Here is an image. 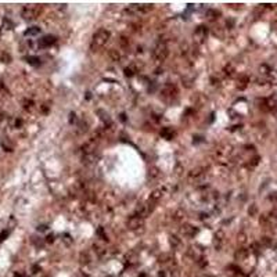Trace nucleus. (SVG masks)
Listing matches in <instances>:
<instances>
[{
	"label": "nucleus",
	"mask_w": 277,
	"mask_h": 277,
	"mask_svg": "<svg viewBox=\"0 0 277 277\" xmlns=\"http://www.w3.org/2000/svg\"><path fill=\"white\" fill-rule=\"evenodd\" d=\"M109 38H111V32L109 31L103 29V28L99 29V31L93 35V39H92V43H90V49L93 50V51L101 49V47L109 40Z\"/></svg>",
	"instance_id": "nucleus-1"
},
{
	"label": "nucleus",
	"mask_w": 277,
	"mask_h": 277,
	"mask_svg": "<svg viewBox=\"0 0 277 277\" xmlns=\"http://www.w3.org/2000/svg\"><path fill=\"white\" fill-rule=\"evenodd\" d=\"M40 11H42V8H40V6H38V4L36 6H25L24 10H22V13H21V16H22L24 20L32 21V20L38 18V16L40 14Z\"/></svg>",
	"instance_id": "nucleus-2"
},
{
	"label": "nucleus",
	"mask_w": 277,
	"mask_h": 277,
	"mask_svg": "<svg viewBox=\"0 0 277 277\" xmlns=\"http://www.w3.org/2000/svg\"><path fill=\"white\" fill-rule=\"evenodd\" d=\"M168 54H169V51H168V47H166L165 43H158L153 50V58L159 62L165 61Z\"/></svg>",
	"instance_id": "nucleus-3"
},
{
	"label": "nucleus",
	"mask_w": 277,
	"mask_h": 277,
	"mask_svg": "<svg viewBox=\"0 0 277 277\" xmlns=\"http://www.w3.org/2000/svg\"><path fill=\"white\" fill-rule=\"evenodd\" d=\"M261 223L267 227H275L277 225V216L276 215H263L261 218Z\"/></svg>",
	"instance_id": "nucleus-4"
},
{
	"label": "nucleus",
	"mask_w": 277,
	"mask_h": 277,
	"mask_svg": "<svg viewBox=\"0 0 277 277\" xmlns=\"http://www.w3.org/2000/svg\"><path fill=\"white\" fill-rule=\"evenodd\" d=\"M141 225H143V219H141V218H139L137 215L132 216V218L127 220V227L132 229V230H136V229L141 227Z\"/></svg>",
	"instance_id": "nucleus-5"
},
{
	"label": "nucleus",
	"mask_w": 277,
	"mask_h": 277,
	"mask_svg": "<svg viewBox=\"0 0 277 277\" xmlns=\"http://www.w3.org/2000/svg\"><path fill=\"white\" fill-rule=\"evenodd\" d=\"M130 10L136 13H148L150 10H153V4H132Z\"/></svg>",
	"instance_id": "nucleus-6"
},
{
	"label": "nucleus",
	"mask_w": 277,
	"mask_h": 277,
	"mask_svg": "<svg viewBox=\"0 0 277 277\" xmlns=\"http://www.w3.org/2000/svg\"><path fill=\"white\" fill-rule=\"evenodd\" d=\"M195 233H197V229L193 227L191 225H184L183 227H181V234L186 237H193Z\"/></svg>",
	"instance_id": "nucleus-7"
},
{
	"label": "nucleus",
	"mask_w": 277,
	"mask_h": 277,
	"mask_svg": "<svg viewBox=\"0 0 277 277\" xmlns=\"http://www.w3.org/2000/svg\"><path fill=\"white\" fill-rule=\"evenodd\" d=\"M56 43V38L54 36H44V38H42L40 39V42H39V46L40 47H49V46H51V44H54Z\"/></svg>",
	"instance_id": "nucleus-8"
},
{
	"label": "nucleus",
	"mask_w": 277,
	"mask_h": 277,
	"mask_svg": "<svg viewBox=\"0 0 277 277\" xmlns=\"http://www.w3.org/2000/svg\"><path fill=\"white\" fill-rule=\"evenodd\" d=\"M161 136L166 140H172L173 136H175V132H173V129H171V127H165V129H162V132H161Z\"/></svg>",
	"instance_id": "nucleus-9"
},
{
	"label": "nucleus",
	"mask_w": 277,
	"mask_h": 277,
	"mask_svg": "<svg viewBox=\"0 0 277 277\" xmlns=\"http://www.w3.org/2000/svg\"><path fill=\"white\" fill-rule=\"evenodd\" d=\"M39 34H40L39 26H32V28L25 31V36H36V35H39Z\"/></svg>",
	"instance_id": "nucleus-10"
},
{
	"label": "nucleus",
	"mask_w": 277,
	"mask_h": 277,
	"mask_svg": "<svg viewBox=\"0 0 277 277\" xmlns=\"http://www.w3.org/2000/svg\"><path fill=\"white\" fill-rule=\"evenodd\" d=\"M247 257H248V251H247L245 248H241V249H238V251L236 252V259H237V261H243V259H245Z\"/></svg>",
	"instance_id": "nucleus-11"
},
{
	"label": "nucleus",
	"mask_w": 277,
	"mask_h": 277,
	"mask_svg": "<svg viewBox=\"0 0 277 277\" xmlns=\"http://www.w3.org/2000/svg\"><path fill=\"white\" fill-rule=\"evenodd\" d=\"M207 34H208V29L205 26H198L197 31H195V36H199L201 39H204L207 36Z\"/></svg>",
	"instance_id": "nucleus-12"
},
{
	"label": "nucleus",
	"mask_w": 277,
	"mask_h": 277,
	"mask_svg": "<svg viewBox=\"0 0 277 277\" xmlns=\"http://www.w3.org/2000/svg\"><path fill=\"white\" fill-rule=\"evenodd\" d=\"M109 57H111L112 61H119V60H121V54H119L118 50L112 49V50H109Z\"/></svg>",
	"instance_id": "nucleus-13"
},
{
	"label": "nucleus",
	"mask_w": 277,
	"mask_h": 277,
	"mask_svg": "<svg viewBox=\"0 0 277 277\" xmlns=\"http://www.w3.org/2000/svg\"><path fill=\"white\" fill-rule=\"evenodd\" d=\"M247 85H248V78H247V76H243V78H240V80H238V89H240V90H243V89L247 87Z\"/></svg>",
	"instance_id": "nucleus-14"
},
{
	"label": "nucleus",
	"mask_w": 277,
	"mask_h": 277,
	"mask_svg": "<svg viewBox=\"0 0 277 277\" xmlns=\"http://www.w3.org/2000/svg\"><path fill=\"white\" fill-rule=\"evenodd\" d=\"M79 262H80L82 265H87L89 262H90V258H89V255H87V254L82 252V254H80V257H79Z\"/></svg>",
	"instance_id": "nucleus-15"
},
{
	"label": "nucleus",
	"mask_w": 277,
	"mask_h": 277,
	"mask_svg": "<svg viewBox=\"0 0 277 277\" xmlns=\"http://www.w3.org/2000/svg\"><path fill=\"white\" fill-rule=\"evenodd\" d=\"M161 197H162V191H161V190H155V191H153L150 199H151V201H158Z\"/></svg>",
	"instance_id": "nucleus-16"
},
{
	"label": "nucleus",
	"mask_w": 277,
	"mask_h": 277,
	"mask_svg": "<svg viewBox=\"0 0 277 277\" xmlns=\"http://www.w3.org/2000/svg\"><path fill=\"white\" fill-rule=\"evenodd\" d=\"M219 14H220L219 11H215V10H208L207 16H208V18H209V20H212V21H213V20H216V17H218Z\"/></svg>",
	"instance_id": "nucleus-17"
},
{
	"label": "nucleus",
	"mask_w": 277,
	"mask_h": 277,
	"mask_svg": "<svg viewBox=\"0 0 277 277\" xmlns=\"http://www.w3.org/2000/svg\"><path fill=\"white\" fill-rule=\"evenodd\" d=\"M86 130H87V123H86L85 121L79 122V125H78V132L79 133H85Z\"/></svg>",
	"instance_id": "nucleus-18"
},
{
	"label": "nucleus",
	"mask_w": 277,
	"mask_h": 277,
	"mask_svg": "<svg viewBox=\"0 0 277 277\" xmlns=\"http://www.w3.org/2000/svg\"><path fill=\"white\" fill-rule=\"evenodd\" d=\"M62 241L65 243V245H71V244L74 243V240L71 238L69 234H64V236H62Z\"/></svg>",
	"instance_id": "nucleus-19"
},
{
	"label": "nucleus",
	"mask_w": 277,
	"mask_h": 277,
	"mask_svg": "<svg viewBox=\"0 0 277 277\" xmlns=\"http://www.w3.org/2000/svg\"><path fill=\"white\" fill-rule=\"evenodd\" d=\"M201 171H202V169H201V168H197V169H193V171H191V172H190V173H189V176H190V177H194V176H195V177H197V176H199V175H201V173H202V172H201Z\"/></svg>",
	"instance_id": "nucleus-20"
},
{
	"label": "nucleus",
	"mask_w": 277,
	"mask_h": 277,
	"mask_svg": "<svg viewBox=\"0 0 277 277\" xmlns=\"http://www.w3.org/2000/svg\"><path fill=\"white\" fill-rule=\"evenodd\" d=\"M119 43H121V46L127 47V46H129V39H127L126 36H121V38H119Z\"/></svg>",
	"instance_id": "nucleus-21"
},
{
	"label": "nucleus",
	"mask_w": 277,
	"mask_h": 277,
	"mask_svg": "<svg viewBox=\"0 0 277 277\" xmlns=\"http://www.w3.org/2000/svg\"><path fill=\"white\" fill-rule=\"evenodd\" d=\"M135 75V68L129 67V68H125V76H133Z\"/></svg>",
	"instance_id": "nucleus-22"
},
{
	"label": "nucleus",
	"mask_w": 277,
	"mask_h": 277,
	"mask_svg": "<svg viewBox=\"0 0 277 277\" xmlns=\"http://www.w3.org/2000/svg\"><path fill=\"white\" fill-rule=\"evenodd\" d=\"M28 62H29V64H32V65H39L40 64V60L38 58V57H29L28 58Z\"/></svg>",
	"instance_id": "nucleus-23"
},
{
	"label": "nucleus",
	"mask_w": 277,
	"mask_h": 277,
	"mask_svg": "<svg viewBox=\"0 0 277 277\" xmlns=\"http://www.w3.org/2000/svg\"><path fill=\"white\" fill-rule=\"evenodd\" d=\"M169 241H171V245H173V247H177L179 244H180V240H179V238H177L176 236H172Z\"/></svg>",
	"instance_id": "nucleus-24"
},
{
	"label": "nucleus",
	"mask_w": 277,
	"mask_h": 277,
	"mask_svg": "<svg viewBox=\"0 0 277 277\" xmlns=\"http://www.w3.org/2000/svg\"><path fill=\"white\" fill-rule=\"evenodd\" d=\"M173 216H175V218H173L175 220H180V219H181V218H183V216H184V212H183V211H181V209H179V211H177L176 213H175Z\"/></svg>",
	"instance_id": "nucleus-25"
},
{
	"label": "nucleus",
	"mask_w": 277,
	"mask_h": 277,
	"mask_svg": "<svg viewBox=\"0 0 277 277\" xmlns=\"http://www.w3.org/2000/svg\"><path fill=\"white\" fill-rule=\"evenodd\" d=\"M158 175H159V173H158V169H157V168L150 169V176H151V177H157Z\"/></svg>",
	"instance_id": "nucleus-26"
},
{
	"label": "nucleus",
	"mask_w": 277,
	"mask_h": 277,
	"mask_svg": "<svg viewBox=\"0 0 277 277\" xmlns=\"http://www.w3.org/2000/svg\"><path fill=\"white\" fill-rule=\"evenodd\" d=\"M7 236H8V231H7V230H4L2 234H0V241H3V240H4V238L7 237Z\"/></svg>",
	"instance_id": "nucleus-27"
},
{
	"label": "nucleus",
	"mask_w": 277,
	"mask_h": 277,
	"mask_svg": "<svg viewBox=\"0 0 277 277\" xmlns=\"http://www.w3.org/2000/svg\"><path fill=\"white\" fill-rule=\"evenodd\" d=\"M238 241L240 243H245V234H238Z\"/></svg>",
	"instance_id": "nucleus-28"
},
{
	"label": "nucleus",
	"mask_w": 277,
	"mask_h": 277,
	"mask_svg": "<svg viewBox=\"0 0 277 277\" xmlns=\"http://www.w3.org/2000/svg\"><path fill=\"white\" fill-rule=\"evenodd\" d=\"M2 60H6L4 62H10V60H11V58H10V56H8V54H3V56H2Z\"/></svg>",
	"instance_id": "nucleus-29"
},
{
	"label": "nucleus",
	"mask_w": 277,
	"mask_h": 277,
	"mask_svg": "<svg viewBox=\"0 0 277 277\" xmlns=\"http://www.w3.org/2000/svg\"><path fill=\"white\" fill-rule=\"evenodd\" d=\"M255 212H257V207H255V205H252V207L249 208V213H251V215H254Z\"/></svg>",
	"instance_id": "nucleus-30"
},
{
	"label": "nucleus",
	"mask_w": 277,
	"mask_h": 277,
	"mask_svg": "<svg viewBox=\"0 0 277 277\" xmlns=\"http://www.w3.org/2000/svg\"><path fill=\"white\" fill-rule=\"evenodd\" d=\"M46 241H47V243H53V241H54V236H53V234H51V236H47Z\"/></svg>",
	"instance_id": "nucleus-31"
},
{
	"label": "nucleus",
	"mask_w": 277,
	"mask_h": 277,
	"mask_svg": "<svg viewBox=\"0 0 277 277\" xmlns=\"http://www.w3.org/2000/svg\"><path fill=\"white\" fill-rule=\"evenodd\" d=\"M262 241H263V244H267V245H269V244H270L269 237H263V240H262Z\"/></svg>",
	"instance_id": "nucleus-32"
},
{
	"label": "nucleus",
	"mask_w": 277,
	"mask_h": 277,
	"mask_svg": "<svg viewBox=\"0 0 277 277\" xmlns=\"http://www.w3.org/2000/svg\"><path fill=\"white\" fill-rule=\"evenodd\" d=\"M38 230H39V231H44V230H47V227H46V226H39V227H38Z\"/></svg>",
	"instance_id": "nucleus-33"
},
{
	"label": "nucleus",
	"mask_w": 277,
	"mask_h": 277,
	"mask_svg": "<svg viewBox=\"0 0 277 277\" xmlns=\"http://www.w3.org/2000/svg\"><path fill=\"white\" fill-rule=\"evenodd\" d=\"M14 277H24V276L20 275V273H16V275H14Z\"/></svg>",
	"instance_id": "nucleus-34"
},
{
	"label": "nucleus",
	"mask_w": 277,
	"mask_h": 277,
	"mask_svg": "<svg viewBox=\"0 0 277 277\" xmlns=\"http://www.w3.org/2000/svg\"><path fill=\"white\" fill-rule=\"evenodd\" d=\"M159 277H165V273H163V272H159Z\"/></svg>",
	"instance_id": "nucleus-35"
}]
</instances>
